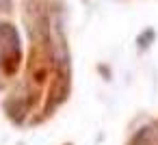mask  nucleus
<instances>
[{
  "label": "nucleus",
  "instance_id": "1",
  "mask_svg": "<svg viewBox=\"0 0 158 145\" xmlns=\"http://www.w3.org/2000/svg\"><path fill=\"white\" fill-rule=\"evenodd\" d=\"M152 39H154V31H145V33L139 37V46H141V48H147Z\"/></svg>",
  "mask_w": 158,
  "mask_h": 145
}]
</instances>
